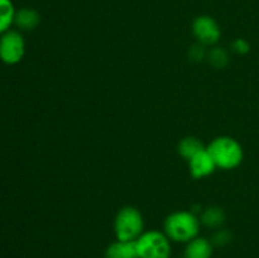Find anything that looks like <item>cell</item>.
<instances>
[{"instance_id": "e0dca14e", "label": "cell", "mask_w": 259, "mask_h": 258, "mask_svg": "<svg viewBox=\"0 0 259 258\" xmlns=\"http://www.w3.org/2000/svg\"><path fill=\"white\" fill-rule=\"evenodd\" d=\"M204 46L201 45H195L194 47H191L190 50V57H191L192 61H202L204 58H206L207 52H205Z\"/></svg>"}, {"instance_id": "277c9868", "label": "cell", "mask_w": 259, "mask_h": 258, "mask_svg": "<svg viewBox=\"0 0 259 258\" xmlns=\"http://www.w3.org/2000/svg\"><path fill=\"white\" fill-rule=\"evenodd\" d=\"M138 258H169L172 253L171 239L164 232L148 230L136 240Z\"/></svg>"}, {"instance_id": "3957f363", "label": "cell", "mask_w": 259, "mask_h": 258, "mask_svg": "<svg viewBox=\"0 0 259 258\" xmlns=\"http://www.w3.org/2000/svg\"><path fill=\"white\" fill-rule=\"evenodd\" d=\"M143 232L144 219L141 210L131 205L119 209L114 219V233L116 239L134 242Z\"/></svg>"}, {"instance_id": "5bb4252c", "label": "cell", "mask_w": 259, "mask_h": 258, "mask_svg": "<svg viewBox=\"0 0 259 258\" xmlns=\"http://www.w3.org/2000/svg\"><path fill=\"white\" fill-rule=\"evenodd\" d=\"M206 58L210 65L215 68H224L229 63V55L227 51L217 46H212L211 50L207 52Z\"/></svg>"}, {"instance_id": "5b68a950", "label": "cell", "mask_w": 259, "mask_h": 258, "mask_svg": "<svg viewBox=\"0 0 259 258\" xmlns=\"http://www.w3.org/2000/svg\"><path fill=\"white\" fill-rule=\"evenodd\" d=\"M25 55V40L22 32L9 29L0 35V61L5 65H17Z\"/></svg>"}, {"instance_id": "7a4b0ae2", "label": "cell", "mask_w": 259, "mask_h": 258, "mask_svg": "<svg viewBox=\"0 0 259 258\" xmlns=\"http://www.w3.org/2000/svg\"><path fill=\"white\" fill-rule=\"evenodd\" d=\"M211 154L218 168L234 169L240 166L244 159V149L235 138L229 136H220L212 139L206 147Z\"/></svg>"}, {"instance_id": "8fae6325", "label": "cell", "mask_w": 259, "mask_h": 258, "mask_svg": "<svg viewBox=\"0 0 259 258\" xmlns=\"http://www.w3.org/2000/svg\"><path fill=\"white\" fill-rule=\"evenodd\" d=\"M204 148L205 147L202 144V142L199 138H196V137L191 136L182 138L179 142V146H177V151H179L180 156L184 157L187 161Z\"/></svg>"}, {"instance_id": "30bf717a", "label": "cell", "mask_w": 259, "mask_h": 258, "mask_svg": "<svg viewBox=\"0 0 259 258\" xmlns=\"http://www.w3.org/2000/svg\"><path fill=\"white\" fill-rule=\"evenodd\" d=\"M105 258H138L136 240L125 242L116 239L106 248Z\"/></svg>"}, {"instance_id": "ba28073f", "label": "cell", "mask_w": 259, "mask_h": 258, "mask_svg": "<svg viewBox=\"0 0 259 258\" xmlns=\"http://www.w3.org/2000/svg\"><path fill=\"white\" fill-rule=\"evenodd\" d=\"M40 23V15L33 8H20L15 12L14 24L17 25L19 30H29L35 29Z\"/></svg>"}, {"instance_id": "2e32d148", "label": "cell", "mask_w": 259, "mask_h": 258, "mask_svg": "<svg viewBox=\"0 0 259 258\" xmlns=\"http://www.w3.org/2000/svg\"><path fill=\"white\" fill-rule=\"evenodd\" d=\"M230 238H232V234L228 232L227 229H219L217 233L214 234L212 239L210 242L215 245H225L227 243L230 242Z\"/></svg>"}, {"instance_id": "8992f818", "label": "cell", "mask_w": 259, "mask_h": 258, "mask_svg": "<svg viewBox=\"0 0 259 258\" xmlns=\"http://www.w3.org/2000/svg\"><path fill=\"white\" fill-rule=\"evenodd\" d=\"M191 29L197 43L204 47L215 46L222 37V29L219 24L210 15H199L195 18Z\"/></svg>"}, {"instance_id": "7c38bea8", "label": "cell", "mask_w": 259, "mask_h": 258, "mask_svg": "<svg viewBox=\"0 0 259 258\" xmlns=\"http://www.w3.org/2000/svg\"><path fill=\"white\" fill-rule=\"evenodd\" d=\"M200 222L207 228H219L224 224L225 222V212L222 207L219 206H210L206 207L201 212Z\"/></svg>"}, {"instance_id": "52a82bcc", "label": "cell", "mask_w": 259, "mask_h": 258, "mask_svg": "<svg viewBox=\"0 0 259 258\" xmlns=\"http://www.w3.org/2000/svg\"><path fill=\"white\" fill-rule=\"evenodd\" d=\"M187 162H189L190 175L194 179H205V177H209L218 168L211 154L206 149V147L204 149H201L199 153L195 154Z\"/></svg>"}, {"instance_id": "9c48e42d", "label": "cell", "mask_w": 259, "mask_h": 258, "mask_svg": "<svg viewBox=\"0 0 259 258\" xmlns=\"http://www.w3.org/2000/svg\"><path fill=\"white\" fill-rule=\"evenodd\" d=\"M212 243L206 238L196 237L185 247V258H211Z\"/></svg>"}, {"instance_id": "9a60e30c", "label": "cell", "mask_w": 259, "mask_h": 258, "mask_svg": "<svg viewBox=\"0 0 259 258\" xmlns=\"http://www.w3.org/2000/svg\"><path fill=\"white\" fill-rule=\"evenodd\" d=\"M230 47H232V50L234 51L235 53H238V55L243 56L250 52L249 42H248L247 39H244V38H237V39H234L232 42V45H230Z\"/></svg>"}, {"instance_id": "4fadbf2b", "label": "cell", "mask_w": 259, "mask_h": 258, "mask_svg": "<svg viewBox=\"0 0 259 258\" xmlns=\"http://www.w3.org/2000/svg\"><path fill=\"white\" fill-rule=\"evenodd\" d=\"M15 12L17 9L12 0H0V35L14 24Z\"/></svg>"}, {"instance_id": "6da1fadb", "label": "cell", "mask_w": 259, "mask_h": 258, "mask_svg": "<svg viewBox=\"0 0 259 258\" xmlns=\"http://www.w3.org/2000/svg\"><path fill=\"white\" fill-rule=\"evenodd\" d=\"M200 218L187 210H179L171 212L164 220V233L171 240L177 243H189L194 238L199 237Z\"/></svg>"}]
</instances>
